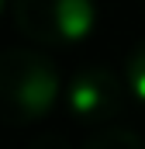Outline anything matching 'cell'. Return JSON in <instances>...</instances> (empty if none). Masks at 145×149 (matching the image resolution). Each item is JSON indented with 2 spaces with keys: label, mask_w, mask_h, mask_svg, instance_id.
Here are the masks:
<instances>
[{
  "label": "cell",
  "mask_w": 145,
  "mask_h": 149,
  "mask_svg": "<svg viewBox=\"0 0 145 149\" xmlns=\"http://www.w3.org/2000/svg\"><path fill=\"white\" fill-rule=\"evenodd\" d=\"M3 7H7V0H0V10H3Z\"/></svg>",
  "instance_id": "52a82bcc"
},
{
  "label": "cell",
  "mask_w": 145,
  "mask_h": 149,
  "mask_svg": "<svg viewBox=\"0 0 145 149\" xmlns=\"http://www.w3.org/2000/svg\"><path fill=\"white\" fill-rule=\"evenodd\" d=\"M10 10L17 31L38 45H76L97 28L93 0H14Z\"/></svg>",
  "instance_id": "7a4b0ae2"
},
{
  "label": "cell",
  "mask_w": 145,
  "mask_h": 149,
  "mask_svg": "<svg viewBox=\"0 0 145 149\" xmlns=\"http://www.w3.org/2000/svg\"><path fill=\"white\" fill-rule=\"evenodd\" d=\"M124 83H128L131 97L145 104V38L128 52V59H124Z\"/></svg>",
  "instance_id": "5b68a950"
},
{
  "label": "cell",
  "mask_w": 145,
  "mask_h": 149,
  "mask_svg": "<svg viewBox=\"0 0 145 149\" xmlns=\"http://www.w3.org/2000/svg\"><path fill=\"white\" fill-rule=\"evenodd\" d=\"M62 80L55 63L35 49L0 52V125H35L52 111Z\"/></svg>",
  "instance_id": "6da1fadb"
},
{
  "label": "cell",
  "mask_w": 145,
  "mask_h": 149,
  "mask_svg": "<svg viewBox=\"0 0 145 149\" xmlns=\"http://www.w3.org/2000/svg\"><path fill=\"white\" fill-rule=\"evenodd\" d=\"M28 149H69V142L62 139V135H55V132H48V135H38L35 142Z\"/></svg>",
  "instance_id": "8992f818"
},
{
  "label": "cell",
  "mask_w": 145,
  "mask_h": 149,
  "mask_svg": "<svg viewBox=\"0 0 145 149\" xmlns=\"http://www.w3.org/2000/svg\"><path fill=\"white\" fill-rule=\"evenodd\" d=\"M128 83L124 76H117L110 66L90 63L83 70H76L66 83V108L79 125H110L117 114L124 111L128 101Z\"/></svg>",
  "instance_id": "3957f363"
},
{
  "label": "cell",
  "mask_w": 145,
  "mask_h": 149,
  "mask_svg": "<svg viewBox=\"0 0 145 149\" xmlns=\"http://www.w3.org/2000/svg\"><path fill=\"white\" fill-rule=\"evenodd\" d=\"M79 149H145V139L124 125H100Z\"/></svg>",
  "instance_id": "277c9868"
}]
</instances>
